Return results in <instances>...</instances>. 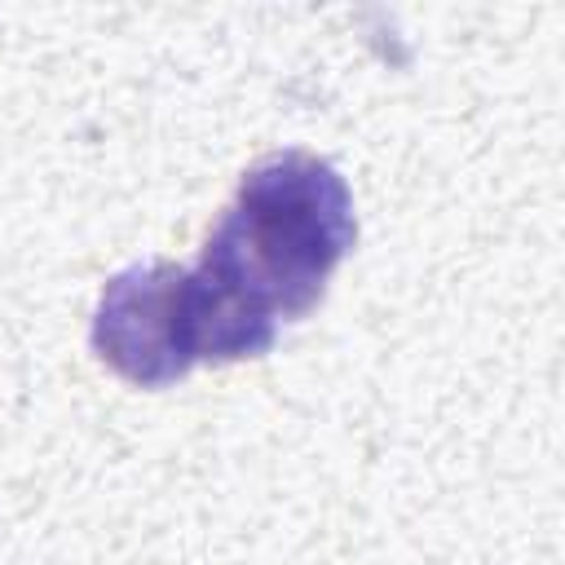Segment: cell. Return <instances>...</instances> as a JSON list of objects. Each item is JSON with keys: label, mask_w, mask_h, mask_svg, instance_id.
Here are the masks:
<instances>
[{"label": "cell", "mask_w": 565, "mask_h": 565, "mask_svg": "<svg viewBox=\"0 0 565 565\" xmlns=\"http://www.w3.org/2000/svg\"><path fill=\"white\" fill-rule=\"evenodd\" d=\"M93 349L128 384H177L199 362L190 269L172 260H137L110 274L93 313Z\"/></svg>", "instance_id": "cell-2"}, {"label": "cell", "mask_w": 565, "mask_h": 565, "mask_svg": "<svg viewBox=\"0 0 565 565\" xmlns=\"http://www.w3.org/2000/svg\"><path fill=\"white\" fill-rule=\"evenodd\" d=\"M353 238L358 216L344 177L309 150H282L243 172L199 269L274 322H291L322 300Z\"/></svg>", "instance_id": "cell-1"}]
</instances>
